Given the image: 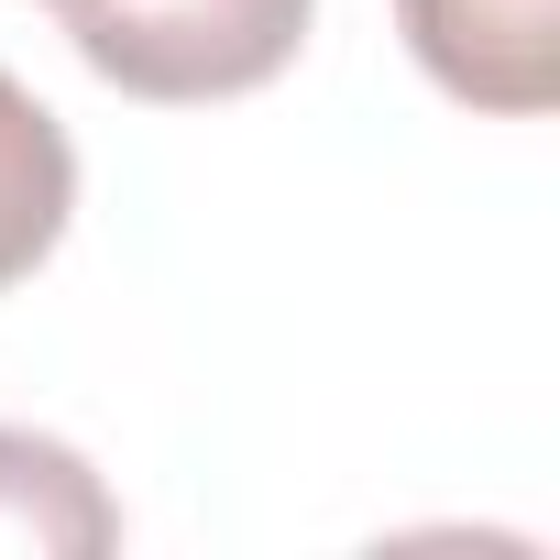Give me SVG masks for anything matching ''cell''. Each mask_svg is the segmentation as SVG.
I'll use <instances>...</instances> for the list:
<instances>
[{
    "instance_id": "cell-4",
    "label": "cell",
    "mask_w": 560,
    "mask_h": 560,
    "mask_svg": "<svg viewBox=\"0 0 560 560\" xmlns=\"http://www.w3.org/2000/svg\"><path fill=\"white\" fill-rule=\"evenodd\" d=\"M110 538H121V505L67 440L0 429V549H110Z\"/></svg>"
},
{
    "instance_id": "cell-2",
    "label": "cell",
    "mask_w": 560,
    "mask_h": 560,
    "mask_svg": "<svg viewBox=\"0 0 560 560\" xmlns=\"http://www.w3.org/2000/svg\"><path fill=\"white\" fill-rule=\"evenodd\" d=\"M407 56L462 100V110H549L560 89V0H396Z\"/></svg>"
},
{
    "instance_id": "cell-5",
    "label": "cell",
    "mask_w": 560,
    "mask_h": 560,
    "mask_svg": "<svg viewBox=\"0 0 560 560\" xmlns=\"http://www.w3.org/2000/svg\"><path fill=\"white\" fill-rule=\"evenodd\" d=\"M56 12H78V0H56Z\"/></svg>"
},
{
    "instance_id": "cell-1",
    "label": "cell",
    "mask_w": 560,
    "mask_h": 560,
    "mask_svg": "<svg viewBox=\"0 0 560 560\" xmlns=\"http://www.w3.org/2000/svg\"><path fill=\"white\" fill-rule=\"evenodd\" d=\"M319 23V0H78L67 45L89 78L154 110H209L264 78H287Z\"/></svg>"
},
{
    "instance_id": "cell-3",
    "label": "cell",
    "mask_w": 560,
    "mask_h": 560,
    "mask_svg": "<svg viewBox=\"0 0 560 560\" xmlns=\"http://www.w3.org/2000/svg\"><path fill=\"white\" fill-rule=\"evenodd\" d=\"M67 220H78V143L12 67H0V298L67 242Z\"/></svg>"
}]
</instances>
